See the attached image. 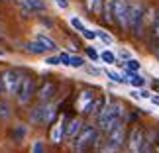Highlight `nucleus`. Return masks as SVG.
Segmentation results:
<instances>
[{"label":"nucleus","instance_id":"23","mask_svg":"<svg viewBox=\"0 0 159 153\" xmlns=\"http://www.w3.org/2000/svg\"><path fill=\"white\" fill-rule=\"evenodd\" d=\"M94 34H96V39H100V41H102L104 45H112V43H114L112 35H110V34H106L104 29H96Z\"/></svg>","mask_w":159,"mask_h":153},{"label":"nucleus","instance_id":"34","mask_svg":"<svg viewBox=\"0 0 159 153\" xmlns=\"http://www.w3.org/2000/svg\"><path fill=\"white\" fill-rule=\"evenodd\" d=\"M84 71H87V73H90V75H98L100 77V69H96V67H89V65H84Z\"/></svg>","mask_w":159,"mask_h":153},{"label":"nucleus","instance_id":"31","mask_svg":"<svg viewBox=\"0 0 159 153\" xmlns=\"http://www.w3.org/2000/svg\"><path fill=\"white\" fill-rule=\"evenodd\" d=\"M142 153H153V139H148V136H145V145Z\"/></svg>","mask_w":159,"mask_h":153},{"label":"nucleus","instance_id":"7","mask_svg":"<svg viewBox=\"0 0 159 153\" xmlns=\"http://www.w3.org/2000/svg\"><path fill=\"white\" fill-rule=\"evenodd\" d=\"M128 16H130V0H114V22L124 32H130V28H128Z\"/></svg>","mask_w":159,"mask_h":153},{"label":"nucleus","instance_id":"13","mask_svg":"<svg viewBox=\"0 0 159 153\" xmlns=\"http://www.w3.org/2000/svg\"><path fill=\"white\" fill-rule=\"evenodd\" d=\"M49 137L53 143H61L65 139V116H61V118L53 124L51 132H49Z\"/></svg>","mask_w":159,"mask_h":153},{"label":"nucleus","instance_id":"8","mask_svg":"<svg viewBox=\"0 0 159 153\" xmlns=\"http://www.w3.org/2000/svg\"><path fill=\"white\" fill-rule=\"evenodd\" d=\"M0 81H2V88L8 94L14 96L16 90H18V84H20V81H22V75L18 71H14V69H6L2 73V77H0Z\"/></svg>","mask_w":159,"mask_h":153},{"label":"nucleus","instance_id":"6","mask_svg":"<svg viewBox=\"0 0 159 153\" xmlns=\"http://www.w3.org/2000/svg\"><path fill=\"white\" fill-rule=\"evenodd\" d=\"M126 143H128V153H142L143 145H145V130L142 126H136L128 133Z\"/></svg>","mask_w":159,"mask_h":153},{"label":"nucleus","instance_id":"35","mask_svg":"<svg viewBox=\"0 0 159 153\" xmlns=\"http://www.w3.org/2000/svg\"><path fill=\"white\" fill-rule=\"evenodd\" d=\"M55 4H57L61 10H69V0H55Z\"/></svg>","mask_w":159,"mask_h":153},{"label":"nucleus","instance_id":"40","mask_svg":"<svg viewBox=\"0 0 159 153\" xmlns=\"http://www.w3.org/2000/svg\"><path fill=\"white\" fill-rule=\"evenodd\" d=\"M155 55H157V59H159V47H157V51H155Z\"/></svg>","mask_w":159,"mask_h":153},{"label":"nucleus","instance_id":"1","mask_svg":"<svg viewBox=\"0 0 159 153\" xmlns=\"http://www.w3.org/2000/svg\"><path fill=\"white\" fill-rule=\"evenodd\" d=\"M126 137H128L126 124H124V118H122L118 124L106 133V139L100 142V137H98L94 145H96V149H98V153H118L122 149V145L126 143Z\"/></svg>","mask_w":159,"mask_h":153},{"label":"nucleus","instance_id":"38","mask_svg":"<svg viewBox=\"0 0 159 153\" xmlns=\"http://www.w3.org/2000/svg\"><path fill=\"white\" fill-rule=\"evenodd\" d=\"M4 92V88H2V81H0V94H2Z\"/></svg>","mask_w":159,"mask_h":153},{"label":"nucleus","instance_id":"11","mask_svg":"<svg viewBox=\"0 0 159 153\" xmlns=\"http://www.w3.org/2000/svg\"><path fill=\"white\" fill-rule=\"evenodd\" d=\"M18 6H20V12L24 14V18H30L35 12H45L47 4L45 0H18Z\"/></svg>","mask_w":159,"mask_h":153},{"label":"nucleus","instance_id":"42","mask_svg":"<svg viewBox=\"0 0 159 153\" xmlns=\"http://www.w3.org/2000/svg\"><path fill=\"white\" fill-rule=\"evenodd\" d=\"M0 39H2V28H0Z\"/></svg>","mask_w":159,"mask_h":153},{"label":"nucleus","instance_id":"3","mask_svg":"<svg viewBox=\"0 0 159 153\" xmlns=\"http://www.w3.org/2000/svg\"><path fill=\"white\" fill-rule=\"evenodd\" d=\"M96 139H98V128L84 124L81 128V132L75 136V139L71 142V149L73 153H87L96 143Z\"/></svg>","mask_w":159,"mask_h":153},{"label":"nucleus","instance_id":"29","mask_svg":"<svg viewBox=\"0 0 159 153\" xmlns=\"http://www.w3.org/2000/svg\"><path fill=\"white\" fill-rule=\"evenodd\" d=\"M43 63L49 67H57V65H61V59H59V55H47Z\"/></svg>","mask_w":159,"mask_h":153},{"label":"nucleus","instance_id":"15","mask_svg":"<svg viewBox=\"0 0 159 153\" xmlns=\"http://www.w3.org/2000/svg\"><path fill=\"white\" fill-rule=\"evenodd\" d=\"M124 81L136 88H143V84H145V79L139 73H132V71H124Z\"/></svg>","mask_w":159,"mask_h":153},{"label":"nucleus","instance_id":"10","mask_svg":"<svg viewBox=\"0 0 159 153\" xmlns=\"http://www.w3.org/2000/svg\"><path fill=\"white\" fill-rule=\"evenodd\" d=\"M55 92H57V87H55L53 81H41L38 87H35V96H38V100L41 104L45 102H51Z\"/></svg>","mask_w":159,"mask_h":153},{"label":"nucleus","instance_id":"14","mask_svg":"<svg viewBox=\"0 0 159 153\" xmlns=\"http://www.w3.org/2000/svg\"><path fill=\"white\" fill-rule=\"evenodd\" d=\"M67 122H69V126H65V139L67 142H73L84 124H83L81 118H67Z\"/></svg>","mask_w":159,"mask_h":153},{"label":"nucleus","instance_id":"16","mask_svg":"<svg viewBox=\"0 0 159 153\" xmlns=\"http://www.w3.org/2000/svg\"><path fill=\"white\" fill-rule=\"evenodd\" d=\"M102 18H104L106 24H116L114 22V0H104V6H102Z\"/></svg>","mask_w":159,"mask_h":153},{"label":"nucleus","instance_id":"32","mask_svg":"<svg viewBox=\"0 0 159 153\" xmlns=\"http://www.w3.org/2000/svg\"><path fill=\"white\" fill-rule=\"evenodd\" d=\"M83 38H84V39H89V41H93V39H96V34L93 32V29H89V28H87V29L83 32Z\"/></svg>","mask_w":159,"mask_h":153},{"label":"nucleus","instance_id":"5","mask_svg":"<svg viewBox=\"0 0 159 153\" xmlns=\"http://www.w3.org/2000/svg\"><path fill=\"white\" fill-rule=\"evenodd\" d=\"M35 79L32 75H22V81L18 84V90H16V100L18 104H22V106H26V104L32 102V98L35 96Z\"/></svg>","mask_w":159,"mask_h":153},{"label":"nucleus","instance_id":"22","mask_svg":"<svg viewBox=\"0 0 159 153\" xmlns=\"http://www.w3.org/2000/svg\"><path fill=\"white\" fill-rule=\"evenodd\" d=\"M12 118V108L8 102H0V120L2 122H8Z\"/></svg>","mask_w":159,"mask_h":153},{"label":"nucleus","instance_id":"18","mask_svg":"<svg viewBox=\"0 0 159 153\" xmlns=\"http://www.w3.org/2000/svg\"><path fill=\"white\" fill-rule=\"evenodd\" d=\"M106 102H108V100L104 98V96H98V94H96V98H94V102H93V110H90V116L98 120V116H100L102 110H104Z\"/></svg>","mask_w":159,"mask_h":153},{"label":"nucleus","instance_id":"33","mask_svg":"<svg viewBox=\"0 0 159 153\" xmlns=\"http://www.w3.org/2000/svg\"><path fill=\"white\" fill-rule=\"evenodd\" d=\"M116 57H120V59H124V61H128V59H132V53H128L126 49H120L118 53H116Z\"/></svg>","mask_w":159,"mask_h":153},{"label":"nucleus","instance_id":"19","mask_svg":"<svg viewBox=\"0 0 159 153\" xmlns=\"http://www.w3.org/2000/svg\"><path fill=\"white\" fill-rule=\"evenodd\" d=\"M24 49H26L28 53H32V55H43V53H47L35 39H34V41H28V43H24Z\"/></svg>","mask_w":159,"mask_h":153},{"label":"nucleus","instance_id":"26","mask_svg":"<svg viewBox=\"0 0 159 153\" xmlns=\"http://www.w3.org/2000/svg\"><path fill=\"white\" fill-rule=\"evenodd\" d=\"M26 133H28V128H24V126H16V130H14V142H24Z\"/></svg>","mask_w":159,"mask_h":153},{"label":"nucleus","instance_id":"2","mask_svg":"<svg viewBox=\"0 0 159 153\" xmlns=\"http://www.w3.org/2000/svg\"><path fill=\"white\" fill-rule=\"evenodd\" d=\"M122 118H124V106L120 102H106L104 110L100 112L98 120H96L100 133H108Z\"/></svg>","mask_w":159,"mask_h":153},{"label":"nucleus","instance_id":"20","mask_svg":"<svg viewBox=\"0 0 159 153\" xmlns=\"http://www.w3.org/2000/svg\"><path fill=\"white\" fill-rule=\"evenodd\" d=\"M98 61H102V63H106V65H114L116 61H118V57H116V53H114V51L104 49V51H100V53H98Z\"/></svg>","mask_w":159,"mask_h":153},{"label":"nucleus","instance_id":"24","mask_svg":"<svg viewBox=\"0 0 159 153\" xmlns=\"http://www.w3.org/2000/svg\"><path fill=\"white\" fill-rule=\"evenodd\" d=\"M126 63V71H132V73H139L142 71V63H139L138 59H128V61H124Z\"/></svg>","mask_w":159,"mask_h":153},{"label":"nucleus","instance_id":"17","mask_svg":"<svg viewBox=\"0 0 159 153\" xmlns=\"http://www.w3.org/2000/svg\"><path fill=\"white\" fill-rule=\"evenodd\" d=\"M35 41H38V43L43 47L45 51H55L57 49V43H55V41L49 38V35H43V34H38L35 35Z\"/></svg>","mask_w":159,"mask_h":153},{"label":"nucleus","instance_id":"28","mask_svg":"<svg viewBox=\"0 0 159 153\" xmlns=\"http://www.w3.org/2000/svg\"><path fill=\"white\" fill-rule=\"evenodd\" d=\"M32 153H45V143L41 139H35L32 143Z\"/></svg>","mask_w":159,"mask_h":153},{"label":"nucleus","instance_id":"30","mask_svg":"<svg viewBox=\"0 0 159 153\" xmlns=\"http://www.w3.org/2000/svg\"><path fill=\"white\" fill-rule=\"evenodd\" d=\"M136 92H138V98L139 100H149L151 98V92H149V90H145V88H139V90H136Z\"/></svg>","mask_w":159,"mask_h":153},{"label":"nucleus","instance_id":"12","mask_svg":"<svg viewBox=\"0 0 159 153\" xmlns=\"http://www.w3.org/2000/svg\"><path fill=\"white\" fill-rule=\"evenodd\" d=\"M59 59H61V65L73 67V69H83L87 65V59L81 57V55H75V53H59Z\"/></svg>","mask_w":159,"mask_h":153},{"label":"nucleus","instance_id":"37","mask_svg":"<svg viewBox=\"0 0 159 153\" xmlns=\"http://www.w3.org/2000/svg\"><path fill=\"white\" fill-rule=\"evenodd\" d=\"M149 100H151V104H153V106L159 108V94H151V98H149Z\"/></svg>","mask_w":159,"mask_h":153},{"label":"nucleus","instance_id":"36","mask_svg":"<svg viewBox=\"0 0 159 153\" xmlns=\"http://www.w3.org/2000/svg\"><path fill=\"white\" fill-rule=\"evenodd\" d=\"M87 55H89V57L93 59V61H98V53H96L93 47H89V49H87Z\"/></svg>","mask_w":159,"mask_h":153},{"label":"nucleus","instance_id":"43","mask_svg":"<svg viewBox=\"0 0 159 153\" xmlns=\"http://www.w3.org/2000/svg\"><path fill=\"white\" fill-rule=\"evenodd\" d=\"M4 2H8V0H4Z\"/></svg>","mask_w":159,"mask_h":153},{"label":"nucleus","instance_id":"4","mask_svg":"<svg viewBox=\"0 0 159 153\" xmlns=\"http://www.w3.org/2000/svg\"><path fill=\"white\" fill-rule=\"evenodd\" d=\"M55 118H57V106L53 102H45V104L39 102L28 114V120L32 126H49L55 122Z\"/></svg>","mask_w":159,"mask_h":153},{"label":"nucleus","instance_id":"21","mask_svg":"<svg viewBox=\"0 0 159 153\" xmlns=\"http://www.w3.org/2000/svg\"><path fill=\"white\" fill-rule=\"evenodd\" d=\"M104 73V75L110 79V81L112 83H118V84H124L126 81H124V75H122V73H118V71H112V69H104L102 71Z\"/></svg>","mask_w":159,"mask_h":153},{"label":"nucleus","instance_id":"27","mask_svg":"<svg viewBox=\"0 0 159 153\" xmlns=\"http://www.w3.org/2000/svg\"><path fill=\"white\" fill-rule=\"evenodd\" d=\"M69 24H71V26H73V28L77 29V32H81V34L84 32V29H87V26H84V24H83L81 20H79L77 16H73V18H69Z\"/></svg>","mask_w":159,"mask_h":153},{"label":"nucleus","instance_id":"41","mask_svg":"<svg viewBox=\"0 0 159 153\" xmlns=\"http://www.w3.org/2000/svg\"><path fill=\"white\" fill-rule=\"evenodd\" d=\"M153 153H159V145H157V149H153Z\"/></svg>","mask_w":159,"mask_h":153},{"label":"nucleus","instance_id":"39","mask_svg":"<svg viewBox=\"0 0 159 153\" xmlns=\"http://www.w3.org/2000/svg\"><path fill=\"white\" fill-rule=\"evenodd\" d=\"M4 55H6V53H4L2 49H0V59H2V57H4Z\"/></svg>","mask_w":159,"mask_h":153},{"label":"nucleus","instance_id":"9","mask_svg":"<svg viewBox=\"0 0 159 153\" xmlns=\"http://www.w3.org/2000/svg\"><path fill=\"white\" fill-rule=\"evenodd\" d=\"M94 98H96V92H94L93 88L81 90V94H79V98H77V108H79V112H81L83 116H90Z\"/></svg>","mask_w":159,"mask_h":153},{"label":"nucleus","instance_id":"25","mask_svg":"<svg viewBox=\"0 0 159 153\" xmlns=\"http://www.w3.org/2000/svg\"><path fill=\"white\" fill-rule=\"evenodd\" d=\"M151 38H153V41H159V12L153 16V22H151Z\"/></svg>","mask_w":159,"mask_h":153}]
</instances>
